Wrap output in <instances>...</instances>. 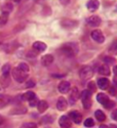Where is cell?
I'll use <instances>...</instances> for the list:
<instances>
[{"mask_svg": "<svg viewBox=\"0 0 117 128\" xmlns=\"http://www.w3.org/2000/svg\"><path fill=\"white\" fill-rule=\"evenodd\" d=\"M86 6H87V9L89 12H95L100 6V2L98 0H89L86 4Z\"/></svg>", "mask_w": 117, "mask_h": 128, "instance_id": "cell-12", "label": "cell"}, {"mask_svg": "<svg viewBox=\"0 0 117 128\" xmlns=\"http://www.w3.org/2000/svg\"><path fill=\"white\" fill-rule=\"evenodd\" d=\"M93 125H94V122H93V119H91V118H87L84 121V126L85 127H92Z\"/></svg>", "mask_w": 117, "mask_h": 128, "instance_id": "cell-30", "label": "cell"}, {"mask_svg": "<svg viewBox=\"0 0 117 128\" xmlns=\"http://www.w3.org/2000/svg\"><path fill=\"white\" fill-rule=\"evenodd\" d=\"M68 106V102L67 100L64 98H60L58 100V102H57V109L59 111H65Z\"/></svg>", "mask_w": 117, "mask_h": 128, "instance_id": "cell-13", "label": "cell"}, {"mask_svg": "<svg viewBox=\"0 0 117 128\" xmlns=\"http://www.w3.org/2000/svg\"><path fill=\"white\" fill-rule=\"evenodd\" d=\"M80 98V94H79V90L77 87H73L71 88V92H70V96H69V102L71 104H74L78 98Z\"/></svg>", "mask_w": 117, "mask_h": 128, "instance_id": "cell-6", "label": "cell"}, {"mask_svg": "<svg viewBox=\"0 0 117 128\" xmlns=\"http://www.w3.org/2000/svg\"><path fill=\"white\" fill-rule=\"evenodd\" d=\"M48 108V104L46 100H39L37 104V109L39 113H44Z\"/></svg>", "mask_w": 117, "mask_h": 128, "instance_id": "cell-18", "label": "cell"}, {"mask_svg": "<svg viewBox=\"0 0 117 128\" xmlns=\"http://www.w3.org/2000/svg\"><path fill=\"white\" fill-rule=\"evenodd\" d=\"M59 124L62 128H70L71 125H72V122H71V119L68 116H62L60 118Z\"/></svg>", "mask_w": 117, "mask_h": 128, "instance_id": "cell-8", "label": "cell"}, {"mask_svg": "<svg viewBox=\"0 0 117 128\" xmlns=\"http://www.w3.org/2000/svg\"><path fill=\"white\" fill-rule=\"evenodd\" d=\"M29 104H30V106H37V104H38L37 98H33V100H29Z\"/></svg>", "mask_w": 117, "mask_h": 128, "instance_id": "cell-36", "label": "cell"}, {"mask_svg": "<svg viewBox=\"0 0 117 128\" xmlns=\"http://www.w3.org/2000/svg\"><path fill=\"white\" fill-rule=\"evenodd\" d=\"M14 1H15L16 3H19V2H21V0H14Z\"/></svg>", "mask_w": 117, "mask_h": 128, "instance_id": "cell-45", "label": "cell"}, {"mask_svg": "<svg viewBox=\"0 0 117 128\" xmlns=\"http://www.w3.org/2000/svg\"><path fill=\"white\" fill-rule=\"evenodd\" d=\"M34 86H35V82L33 80H28L27 81V83H26V87L27 88H32Z\"/></svg>", "mask_w": 117, "mask_h": 128, "instance_id": "cell-33", "label": "cell"}, {"mask_svg": "<svg viewBox=\"0 0 117 128\" xmlns=\"http://www.w3.org/2000/svg\"><path fill=\"white\" fill-rule=\"evenodd\" d=\"M70 1H71V0H60L61 4H63V5H67V4H69Z\"/></svg>", "mask_w": 117, "mask_h": 128, "instance_id": "cell-38", "label": "cell"}, {"mask_svg": "<svg viewBox=\"0 0 117 128\" xmlns=\"http://www.w3.org/2000/svg\"><path fill=\"white\" fill-rule=\"evenodd\" d=\"M87 88L90 92H94L95 90H97V86H95V83H93L92 81H90L88 84H87Z\"/></svg>", "mask_w": 117, "mask_h": 128, "instance_id": "cell-28", "label": "cell"}, {"mask_svg": "<svg viewBox=\"0 0 117 128\" xmlns=\"http://www.w3.org/2000/svg\"><path fill=\"white\" fill-rule=\"evenodd\" d=\"M101 23H102V20L98 16H91L87 18V24L91 27H99Z\"/></svg>", "mask_w": 117, "mask_h": 128, "instance_id": "cell-9", "label": "cell"}, {"mask_svg": "<svg viewBox=\"0 0 117 128\" xmlns=\"http://www.w3.org/2000/svg\"><path fill=\"white\" fill-rule=\"evenodd\" d=\"M59 91L61 93H67L69 90H70V87H71V85L68 81H62L60 84H59Z\"/></svg>", "mask_w": 117, "mask_h": 128, "instance_id": "cell-11", "label": "cell"}, {"mask_svg": "<svg viewBox=\"0 0 117 128\" xmlns=\"http://www.w3.org/2000/svg\"><path fill=\"white\" fill-rule=\"evenodd\" d=\"M104 62H105L106 64H108V65H112V64H115L116 60H115L114 58H112V56H106V58H104Z\"/></svg>", "mask_w": 117, "mask_h": 128, "instance_id": "cell-29", "label": "cell"}, {"mask_svg": "<svg viewBox=\"0 0 117 128\" xmlns=\"http://www.w3.org/2000/svg\"><path fill=\"white\" fill-rule=\"evenodd\" d=\"M99 73L103 76H109L110 75V68L107 65H102L99 68Z\"/></svg>", "mask_w": 117, "mask_h": 128, "instance_id": "cell-21", "label": "cell"}, {"mask_svg": "<svg viewBox=\"0 0 117 128\" xmlns=\"http://www.w3.org/2000/svg\"><path fill=\"white\" fill-rule=\"evenodd\" d=\"M69 118L71 119V121H73L74 123L79 124L82 121V115L78 112V111H71L69 113Z\"/></svg>", "mask_w": 117, "mask_h": 128, "instance_id": "cell-7", "label": "cell"}, {"mask_svg": "<svg viewBox=\"0 0 117 128\" xmlns=\"http://www.w3.org/2000/svg\"><path fill=\"white\" fill-rule=\"evenodd\" d=\"M36 127H37V126H36L35 123L30 122V123H25V124H23L21 128H36Z\"/></svg>", "mask_w": 117, "mask_h": 128, "instance_id": "cell-31", "label": "cell"}, {"mask_svg": "<svg viewBox=\"0 0 117 128\" xmlns=\"http://www.w3.org/2000/svg\"><path fill=\"white\" fill-rule=\"evenodd\" d=\"M52 62H54V56H52L51 54H46L44 56H42V58H41V64L45 67L51 65Z\"/></svg>", "mask_w": 117, "mask_h": 128, "instance_id": "cell-15", "label": "cell"}, {"mask_svg": "<svg viewBox=\"0 0 117 128\" xmlns=\"http://www.w3.org/2000/svg\"><path fill=\"white\" fill-rule=\"evenodd\" d=\"M27 112V109L26 108H23V106H21V108H16L14 110L10 111V114H25Z\"/></svg>", "mask_w": 117, "mask_h": 128, "instance_id": "cell-25", "label": "cell"}, {"mask_svg": "<svg viewBox=\"0 0 117 128\" xmlns=\"http://www.w3.org/2000/svg\"><path fill=\"white\" fill-rule=\"evenodd\" d=\"M62 27L66 28V29H70V28H74L78 25V23L76 20H63L61 22Z\"/></svg>", "mask_w": 117, "mask_h": 128, "instance_id": "cell-10", "label": "cell"}, {"mask_svg": "<svg viewBox=\"0 0 117 128\" xmlns=\"http://www.w3.org/2000/svg\"><path fill=\"white\" fill-rule=\"evenodd\" d=\"M91 93L92 92H90L88 89H85L81 92V95H80L83 108L86 110L90 109V106H91Z\"/></svg>", "mask_w": 117, "mask_h": 128, "instance_id": "cell-2", "label": "cell"}, {"mask_svg": "<svg viewBox=\"0 0 117 128\" xmlns=\"http://www.w3.org/2000/svg\"><path fill=\"white\" fill-rule=\"evenodd\" d=\"M33 49L36 50L37 52H42L46 49V44L43 43V42H40V41H36L33 43Z\"/></svg>", "mask_w": 117, "mask_h": 128, "instance_id": "cell-14", "label": "cell"}, {"mask_svg": "<svg viewBox=\"0 0 117 128\" xmlns=\"http://www.w3.org/2000/svg\"><path fill=\"white\" fill-rule=\"evenodd\" d=\"M12 73H13L14 79H15L17 82H19V83H23L24 81H26V79H27V77H28V74H27V73H24L23 71H21L18 67L15 68Z\"/></svg>", "mask_w": 117, "mask_h": 128, "instance_id": "cell-3", "label": "cell"}, {"mask_svg": "<svg viewBox=\"0 0 117 128\" xmlns=\"http://www.w3.org/2000/svg\"><path fill=\"white\" fill-rule=\"evenodd\" d=\"M109 128H117V125H114V124H112V125H110V127Z\"/></svg>", "mask_w": 117, "mask_h": 128, "instance_id": "cell-41", "label": "cell"}, {"mask_svg": "<svg viewBox=\"0 0 117 128\" xmlns=\"http://www.w3.org/2000/svg\"><path fill=\"white\" fill-rule=\"evenodd\" d=\"M100 128H109V127H108L107 125H101V126H100Z\"/></svg>", "mask_w": 117, "mask_h": 128, "instance_id": "cell-44", "label": "cell"}, {"mask_svg": "<svg viewBox=\"0 0 117 128\" xmlns=\"http://www.w3.org/2000/svg\"><path fill=\"white\" fill-rule=\"evenodd\" d=\"M94 116H95V118H97L98 121H105L106 120V115L101 110H97V111H95Z\"/></svg>", "mask_w": 117, "mask_h": 128, "instance_id": "cell-23", "label": "cell"}, {"mask_svg": "<svg viewBox=\"0 0 117 128\" xmlns=\"http://www.w3.org/2000/svg\"><path fill=\"white\" fill-rule=\"evenodd\" d=\"M28 56H29V58H35V56H36V53L32 52V51H29V52H28Z\"/></svg>", "mask_w": 117, "mask_h": 128, "instance_id": "cell-39", "label": "cell"}, {"mask_svg": "<svg viewBox=\"0 0 117 128\" xmlns=\"http://www.w3.org/2000/svg\"><path fill=\"white\" fill-rule=\"evenodd\" d=\"M18 68L21 70V71H23L24 73H29V71H30V69H29V66L27 65V64H25V62H21L20 65L18 66Z\"/></svg>", "mask_w": 117, "mask_h": 128, "instance_id": "cell-26", "label": "cell"}, {"mask_svg": "<svg viewBox=\"0 0 117 128\" xmlns=\"http://www.w3.org/2000/svg\"><path fill=\"white\" fill-rule=\"evenodd\" d=\"M110 50L113 51V52H117V40L112 43V45L110 46Z\"/></svg>", "mask_w": 117, "mask_h": 128, "instance_id": "cell-34", "label": "cell"}, {"mask_svg": "<svg viewBox=\"0 0 117 128\" xmlns=\"http://www.w3.org/2000/svg\"><path fill=\"white\" fill-rule=\"evenodd\" d=\"M98 86L102 89V90H105L109 87V80L107 78H100L98 80Z\"/></svg>", "mask_w": 117, "mask_h": 128, "instance_id": "cell-17", "label": "cell"}, {"mask_svg": "<svg viewBox=\"0 0 117 128\" xmlns=\"http://www.w3.org/2000/svg\"><path fill=\"white\" fill-rule=\"evenodd\" d=\"M93 75V70L91 67L89 66H84L80 69L79 71V76L81 79L83 80H86V79H90Z\"/></svg>", "mask_w": 117, "mask_h": 128, "instance_id": "cell-4", "label": "cell"}, {"mask_svg": "<svg viewBox=\"0 0 117 128\" xmlns=\"http://www.w3.org/2000/svg\"><path fill=\"white\" fill-rule=\"evenodd\" d=\"M113 71H114V74H115V76L117 77V66H115V67H114V70H113Z\"/></svg>", "mask_w": 117, "mask_h": 128, "instance_id": "cell-40", "label": "cell"}, {"mask_svg": "<svg viewBox=\"0 0 117 128\" xmlns=\"http://www.w3.org/2000/svg\"><path fill=\"white\" fill-rule=\"evenodd\" d=\"M2 123H3V118H2L1 116H0V125H1Z\"/></svg>", "mask_w": 117, "mask_h": 128, "instance_id": "cell-42", "label": "cell"}, {"mask_svg": "<svg viewBox=\"0 0 117 128\" xmlns=\"http://www.w3.org/2000/svg\"><path fill=\"white\" fill-rule=\"evenodd\" d=\"M21 100H33V98H37L36 96V94L33 92V91H27L25 94H23V95H21Z\"/></svg>", "mask_w": 117, "mask_h": 128, "instance_id": "cell-20", "label": "cell"}, {"mask_svg": "<svg viewBox=\"0 0 117 128\" xmlns=\"http://www.w3.org/2000/svg\"><path fill=\"white\" fill-rule=\"evenodd\" d=\"M115 106V102H113V100H109L107 104H105V106H106V108H107V109H110V108H113V106Z\"/></svg>", "mask_w": 117, "mask_h": 128, "instance_id": "cell-35", "label": "cell"}, {"mask_svg": "<svg viewBox=\"0 0 117 128\" xmlns=\"http://www.w3.org/2000/svg\"><path fill=\"white\" fill-rule=\"evenodd\" d=\"M9 83H10L9 75H8V74H2L1 78H0V85H1L3 88H5V87H7L9 85Z\"/></svg>", "mask_w": 117, "mask_h": 128, "instance_id": "cell-16", "label": "cell"}, {"mask_svg": "<svg viewBox=\"0 0 117 128\" xmlns=\"http://www.w3.org/2000/svg\"><path fill=\"white\" fill-rule=\"evenodd\" d=\"M9 70H10V66L8 65V64H6V65H4L2 67V74H8Z\"/></svg>", "mask_w": 117, "mask_h": 128, "instance_id": "cell-32", "label": "cell"}, {"mask_svg": "<svg viewBox=\"0 0 117 128\" xmlns=\"http://www.w3.org/2000/svg\"><path fill=\"white\" fill-rule=\"evenodd\" d=\"M36 128H37V127H36Z\"/></svg>", "mask_w": 117, "mask_h": 128, "instance_id": "cell-47", "label": "cell"}, {"mask_svg": "<svg viewBox=\"0 0 117 128\" xmlns=\"http://www.w3.org/2000/svg\"><path fill=\"white\" fill-rule=\"evenodd\" d=\"M54 77H65V75H52Z\"/></svg>", "mask_w": 117, "mask_h": 128, "instance_id": "cell-43", "label": "cell"}, {"mask_svg": "<svg viewBox=\"0 0 117 128\" xmlns=\"http://www.w3.org/2000/svg\"><path fill=\"white\" fill-rule=\"evenodd\" d=\"M35 1H37V2H39V1H40V0H35Z\"/></svg>", "mask_w": 117, "mask_h": 128, "instance_id": "cell-46", "label": "cell"}, {"mask_svg": "<svg viewBox=\"0 0 117 128\" xmlns=\"http://www.w3.org/2000/svg\"><path fill=\"white\" fill-rule=\"evenodd\" d=\"M61 51L64 53L65 56L73 58L77 54L78 52V45L76 43H67V44H64L61 47Z\"/></svg>", "mask_w": 117, "mask_h": 128, "instance_id": "cell-1", "label": "cell"}, {"mask_svg": "<svg viewBox=\"0 0 117 128\" xmlns=\"http://www.w3.org/2000/svg\"><path fill=\"white\" fill-rule=\"evenodd\" d=\"M97 100L100 102V104H106L109 100H110V98H109V96L107 94H105V93H99L98 94V96H97Z\"/></svg>", "mask_w": 117, "mask_h": 128, "instance_id": "cell-19", "label": "cell"}, {"mask_svg": "<svg viewBox=\"0 0 117 128\" xmlns=\"http://www.w3.org/2000/svg\"><path fill=\"white\" fill-rule=\"evenodd\" d=\"M111 116H112V118H113L114 120H117V109H116V110H114V111L112 112Z\"/></svg>", "mask_w": 117, "mask_h": 128, "instance_id": "cell-37", "label": "cell"}, {"mask_svg": "<svg viewBox=\"0 0 117 128\" xmlns=\"http://www.w3.org/2000/svg\"><path fill=\"white\" fill-rule=\"evenodd\" d=\"M41 123L42 124H49V123H52V118L50 116H44L43 118L41 119Z\"/></svg>", "mask_w": 117, "mask_h": 128, "instance_id": "cell-27", "label": "cell"}, {"mask_svg": "<svg viewBox=\"0 0 117 128\" xmlns=\"http://www.w3.org/2000/svg\"><path fill=\"white\" fill-rule=\"evenodd\" d=\"M13 9H14V6H13L12 3H6V4H4V5L2 6V8H1L2 12H7V14H9Z\"/></svg>", "mask_w": 117, "mask_h": 128, "instance_id": "cell-24", "label": "cell"}, {"mask_svg": "<svg viewBox=\"0 0 117 128\" xmlns=\"http://www.w3.org/2000/svg\"><path fill=\"white\" fill-rule=\"evenodd\" d=\"M8 18H9V14H7V12H2L1 14V16H0V27H3V26L6 25Z\"/></svg>", "mask_w": 117, "mask_h": 128, "instance_id": "cell-22", "label": "cell"}, {"mask_svg": "<svg viewBox=\"0 0 117 128\" xmlns=\"http://www.w3.org/2000/svg\"><path fill=\"white\" fill-rule=\"evenodd\" d=\"M90 37L93 41L98 42V43H103V42L105 41V37H104L103 33L100 30H93L90 33Z\"/></svg>", "mask_w": 117, "mask_h": 128, "instance_id": "cell-5", "label": "cell"}]
</instances>
